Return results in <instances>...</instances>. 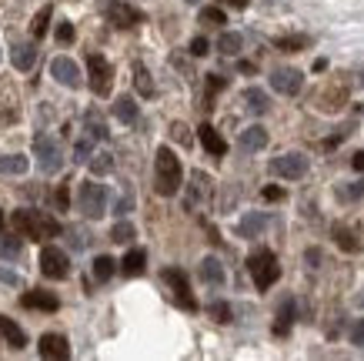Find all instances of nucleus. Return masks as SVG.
Wrapping results in <instances>:
<instances>
[{
  "label": "nucleus",
  "instance_id": "423d86ee",
  "mask_svg": "<svg viewBox=\"0 0 364 361\" xmlns=\"http://www.w3.org/2000/svg\"><path fill=\"white\" fill-rule=\"evenodd\" d=\"M100 11H104V17H107L114 27H121V31L137 27V23L144 21V14L137 11V7H131V4H124V0H100Z\"/></svg>",
  "mask_w": 364,
  "mask_h": 361
},
{
  "label": "nucleus",
  "instance_id": "393cba45",
  "mask_svg": "<svg viewBox=\"0 0 364 361\" xmlns=\"http://www.w3.org/2000/svg\"><path fill=\"white\" fill-rule=\"evenodd\" d=\"M11 57H14V67H17V70H31V67L37 64V47L33 44H17Z\"/></svg>",
  "mask_w": 364,
  "mask_h": 361
},
{
  "label": "nucleus",
  "instance_id": "7ed1b4c3",
  "mask_svg": "<svg viewBox=\"0 0 364 361\" xmlns=\"http://www.w3.org/2000/svg\"><path fill=\"white\" fill-rule=\"evenodd\" d=\"M247 271H251V278H254V285H257V291H267V288H271L277 278H281V264H277V254L267 251V248L254 251L251 258H247Z\"/></svg>",
  "mask_w": 364,
  "mask_h": 361
},
{
  "label": "nucleus",
  "instance_id": "6e6552de",
  "mask_svg": "<svg viewBox=\"0 0 364 361\" xmlns=\"http://www.w3.org/2000/svg\"><path fill=\"white\" fill-rule=\"evenodd\" d=\"M161 278H164L167 285H171V291H174V301H177V305L184 308V311H198V301H194V295H191L188 274L177 271V268H167Z\"/></svg>",
  "mask_w": 364,
  "mask_h": 361
},
{
  "label": "nucleus",
  "instance_id": "f03ea898",
  "mask_svg": "<svg viewBox=\"0 0 364 361\" xmlns=\"http://www.w3.org/2000/svg\"><path fill=\"white\" fill-rule=\"evenodd\" d=\"M154 174H157V194L174 197L181 191V181H184V171H181V161L171 147H161L154 161Z\"/></svg>",
  "mask_w": 364,
  "mask_h": 361
},
{
  "label": "nucleus",
  "instance_id": "5fc2aeb1",
  "mask_svg": "<svg viewBox=\"0 0 364 361\" xmlns=\"http://www.w3.org/2000/svg\"><path fill=\"white\" fill-rule=\"evenodd\" d=\"M188 4H198V0H188Z\"/></svg>",
  "mask_w": 364,
  "mask_h": 361
},
{
  "label": "nucleus",
  "instance_id": "864d4df0",
  "mask_svg": "<svg viewBox=\"0 0 364 361\" xmlns=\"http://www.w3.org/2000/svg\"><path fill=\"white\" fill-rule=\"evenodd\" d=\"M358 305H364V295H361V298H358Z\"/></svg>",
  "mask_w": 364,
  "mask_h": 361
},
{
  "label": "nucleus",
  "instance_id": "a19ab883",
  "mask_svg": "<svg viewBox=\"0 0 364 361\" xmlns=\"http://www.w3.org/2000/svg\"><path fill=\"white\" fill-rule=\"evenodd\" d=\"M57 41H60V44H70V41H74V23H67V21L57 23Z\"/></svg>",
  "mask_w": 364,
  "mask_h": 361
},
{
  "label": "nucleus",
  "instance_id": "603ef678",
  "mask_svg": "<svg viewBox=\"0 0 364 361\" xmlns=\"http://www.w3.org/2000/svg\"><path fill=\"white\" fill-rule=\"evenodd\" d=\"M0 228H4V211H0Z\"/></svg>",
  "mask_w": 364,
  "mask_h": 361
},
{
  "label": "nucleus",
  "instance_id": "aec40b11",
  "mask_svg": "<svg viewBox=\"0 0 364 361\" xmlns=\"http://www.w3.org/2000/svg\"><path fill=\"white\" fill-rule=\"evenodd\" d=\"M244 108H247V114L261 117V114H267L271 100H267V94L261 88H247V90H244Z\"/></svg>",
  "mask_w": 364,
  "mask_h": 361
},
{
  "label": "nucleus",
  "instance_id": "4be33fe9",
  "mask_svg": "<svg viewBox=\"0 0 364 361\" xmlns=\"http://www.w3.org/2000/svg\"><path fill=\"white\" fill-rule=\"evenodd\" d=\"M264 228H267L264 214H244L241 224H237V234H241V238H261Z\"/></svg>",
  "mask_w": 364,
  "mask_h": 361
},
{
  "label": "nucleus",
  "instance_id": "2eb2a0df",
  "mask_svg": "<svg viewBox=\"0 0 364 361\" xmlns=\"http://www.w3.org/2000/svg\"><path fill=\"white\" fill-rule=\"evenodd\" d=\"M208 197H210V177L204 171H194L191 174V191H188V211L200 208Z\"/></svg>",
  "mask_w": 364,
  "mask_h": 361
},
{
  "label": "nucleus",
  "instance_id": "a18cd8bd",
  "mask_svg": "<svg viewBox=\"0 0 364 361\" xmlns=\"http://www.w3.org/2000/svg\"><path fill=\"white\" fill-rule=\"evenodd\" d=\"M264 197H267V201H281V197H284V191H281V187H264Z\"/></svg>",
  "mask_w": 364,
  "mask_h": 361
},
{
  "label": "nucleus",
  "instance_id": "c85d7f7f",
  "mask_svg": "<svg viewBox=\"0 0 364 361\" xmlns=\"http://www.w3.org/2000/svg\"><path fill=\"white\" fill-rule=\"evenodd\" d=\"M311 41L304 37V33H291V37H277L274 41V47L277 51H287V54H294V51H304Z\"/></svg>",
  "mask_w": 364,
  "mask_h": 361
},
{
  "label": "nucleus",
  "instance_id": "5701e85b",
  "mask_svg": "<svg viewBox=\"0 0 364 361\" xmlns=\"http://www.w3.org/2000/svg\"><path fill=\"white\" fill-rule=\"evenodd\" d=\"M31 161L23 154H0V174H27Z\"/></svg>",
  "mask_w": 364,
  "mask_h": 361
},
{
  "label": "nucleus",
  "instance_id": "a878e982",
  "mask_svg": "<svg viewBox=\"0 0 364 361\" xmlns=\"http://www.w3.org/2000/svg\"><path fill=\"white\" fill-rule=\"evenodd\" d=\"M218 51H221V54H228V57L241 54V51H244V37H241V33H234V31H224L221 37H218Z\"/></svg>",
  "mask_w": 364,
  "mask_h": 361
},
{
  "label": "nucleus",
  "instance_id": "49530a36",
  "mask_svg": "<svg viewBox=\"0 0 364 361\" xmlns=\"http://www.w3.org/2000/svg\"><path fill=\"white\" fill-rule=\"evenodd\" d=\"M54 201H57V208H67V201H70V197H67V191H64V187H57Z\"/></svg>",
  "mask_w": 364,
  "mask_h": 361
},
{
  "label": "nucleus",
  "instance_id": "8fccbe9b",
  "mask_svg": "<svg viewBox=\"0 0 364 361\" xmlns=\"http://www.w3.org/2000/svg\"><path fill=\"white\" fill-rule=\"evenodd\" d=\"M221 4H228V7H237V11H244L251 0H221Z\"/></svg>",
  "mask_w": 364,
  "mask_h": 361
},
{
  "label": "nucleus",
  "instance_id": "f3484780",
  "mask_svg": "<svg viewBox=\"0 0 364 361\" xmlns=\"http://www.w3.org/2000/svg\"><path fill=\"white\" fill-rule=\"evenodd\" d=\"M23 308H37V311H57L60 308V301H57V295H50V291H27V295L21 298Z\"/></svg>",
  "mask_w": 364,
  "mask_h": 361
},
{
  "label": "nucleus",
  "instance_id": "412c9836",
  "mask_svg": "<svg viewBox=\"0 0 364 361\" xmlns=\"http://www.w3.org/2000/svg\"><path fill=\"white\" fill-rule=\"evenodd\" d=\"M144 264H147V251H144V248H131V251L124 254L121 271L127 274V278H137V274H144Z\"/></svg>",
  "mask_w": 364,
  "mask_h": 361
},
{
  "label": "nucleus",
  "instance_id": "3c124183",
  "mask_svg": "<svg viewBox=\"0 0 364 361\" xmlns=\"http://www.w3.org/2000/svg\"><path fill=\"white\" fill-rule=\"evenodd\" d=\"M351 164H354V171H364V151L354 154V161H351Z\"/></svg>",
  "mask_w": 364,
  "mask_h": 361
},
{
  "label": "nucleus",
  "instance_id": "4468645a",
  "mask_svg": "<svg viewBox=\"0 0 364 361\" xmlns=\"http://www.w3.org/2000/svg\"><path fill=\"white\" fill-rule=\"evenodd\" d=\"M37 351H41V358L54 361V358H70V345H67L64 335H57V331H47L44 338H41V345H37Z\"/></svg>",
  "mask_w": 364,
  "mask_h": 361
},
{
  "label": "nucleus",
  "instance_id": "bb28decb",
  "mask_svg": "<svg viewBox=\"0 0 364 361\" xmlns=\"http://www.w3.org/2000/svg\"><path fill=\"white\" fill-rule=\"evenodd\" d=\"M114 117L121 120V124H134V120H137V104H134V98L114 100Z\"/></svg>",
  "mask_w": 364,
  "mask_h": 361
},
{
  "label": "nucleus",
  "instance_id": "58836bf2",
  "mask_svg": "<svg viewBox=\"0 0 364 361\" xmlns=\"http://www.w3.org/2000/svg\"><path fill=\"white\" fill-rule=\"evenodd\" d=\"M361 194H364V184H344V187H338V197H341V201H358Z\"/></svg>",
  "mask_w": 364,
  "mask_h": 361
},
{
  "label": "nucleus",
  "instance_id": "6ab92c4d",
  "mask_svg": "<svg viewBox=\"0 0 364 361\" xmlns=\"http://www.w3.org/2000/svg\"><path fill=\"white\" fill-rule=\"evenodd\" d=\"M0 335H4V341H7L14 351H21L23 345H27V335L21 331V325H17L14 318H4V315H0Z\"/></svg>",
  "mask_w": 364,
  "mask_h": 361
},
{
  "label": "nucleus",
  "instance_id": "cd10ccee",
  "mask_svg": "<svg viewBox=\"0 0 364 361\" xmlns=\"http://www.w3.org/2000/svg\"><path fill=\"white\" fill-rule=\"evenodd\" d=\"M134 88H137V94H144V98H154V80H151V74H147V67L144 64H134Z\"/></svg>",
  "mask_w": 364,
  "mask_h": 361
},
{
  "label": "nucleus",
  "instance_id": "0eeeda50",
  "mask_svg": "<svg viewBox=\"0 0 364 361\" xmlns=\"http://www.w3.org/2000/svg\"><path fill=\"white\" fill-rule=\"evenodd\" d=\"M87 74H90V90H94L97 98H107V94H111V84H114V70H111V64H107V57L90 54Z\"/></svg>",
  "mask_w": 364,
  "mask_h": 361
},
{
  "label": "nucleus",
  "instance_id": "c756f323",
  "mask_svg": "<svg viewBox=\"0 0 364 361\" xmlns=\"http://www.w3.org/2000/svg\"><path fill=\"white\" fill-rule=\"evenodd\" d=\"M114 271H117V261L107 258V254H100L97 261H94V278H97V281H111Z\"/></svg>",
  "mask_w": 364,
  "mask_h": 361
},
{
  "label": "nucleus",
  "instance_id": "de8ad7c7",
  "mask_svg": "<svg viewBox=\"0 0 364 361\" xmlns=\"http://www.w3.org/2000/svg\"><path fill=\"white\" fill-rule=\"evenodd\" d=\"M7 124H14V114H11V110H0V131H4Z\"/></svg>",
  "mask_w": 364,
  "mask_h": 361
},
{
  "label": "nucleus",
  "instance_id": "09e8293b",
  "mask_svg": "<svg viewBox=\"0 0 364 361\" xmlns=\"http://www.w3.org/2000/svg\"><path fill=\"white\" fill-rule=\"evenodd\" d=\"M174 137L177 141H188V127H184V124H174Z\"/></svg>",
  "mask_w": 364,
  "mask_h": 361
},
{
  "label": "nucleus",
  "instance_id": "9d476101",
  "mask_svg": "<svg viewBox=\"0 0 364 361\" xmlns=\"http://www.w3.org/2000/svg\"><path fill=\"white\" fill-rule=\"evenodd\" d=\"M41 271H44L47 278L64 281L67 274H70V258H67V251H60V248H54V244H47L44 251H41Z\"/></svg>",
  "mask_w": 364,
  "mask_h": 361
},
{
  "label": "nucleus",
  "instance_id": "a211bd4d",
  "mask_svg": "<svg viewBox=\"0 0 364 361\" xmlns=\"http://www.w3.org/2000/svg\"><path fill=\"white\" fill-rule=\"evenodd\" d=\"M267 147V131L261 124H251L241 131V151H264Z\"/></svg>",
  "mask_w": 364,
  "mask_h": 361
},
{
  "label": "nucleus",
  "instance_id": "37998d69",
  "mask_svg": "<svg viewBox=\"0 0 364 361\" xmlns=\"http://www.w3.org/2000/svg\"><path fill=\"white\" fill-rule=\"evenodd\" d=\"M351 341L358 345V348H364V318H361V321H358V325L351 328Z\"/></svg>",
  "mask_w": 364,
  "mask_h": 361
},
{
  "label": "nucleus",
  "instance_id": "f8f14e48",
  "mask_svg": "<svg viewBox=\"0 0 364 361\" xmlns=\"http://www.w3.org/2000/svg\"><path fill=\"white\" fill-rule=\"evenodd\" d=\"M331 234H334V241H338V248L348 251V254H354V251H361L364 248V231L358 228V224H344V221H338V224L331 228Z\"/></svg>",
  "mask_w": 364,
  "mask_h": 361
},
{
  "label": "nucleus",
  "instance_id": "79ce46f5",
  "mask_svg": "<svg viewBox=\"0 0 364 361\" xmlns=\"http://www.w3.org/2000/svg\"><path fill=\"white\" fill-rule=\"evenodd\" d=\"M208 51H210V44L204 41V37H194V41H191V54H194V57H204Z\"/></svg>",
  "mask_w": 364,
  "mask_h": 361
},
{
  "label": "nucleus",
  "instance_id": "473e14b6",
  "mask_svg": "<svg viewBox=\"0 0 364 361\" xmlns=\"http://www.w3.org/2000/svg\"><path fill=\"white\" fill-rule=\"evenodd\" d=\"M50 14H54V7H50V4H47V7H41V11H37V17H33V37H44L47 33V23H50Z\"/></svg>",
  "mask_w": 364,
  "mask_h": 361
},
{
  "label": "nucleus",
  "instance_id": "f257e3e1",
  "mask_svg": "<svg viewBox=\"0 0 364 361\" xmlns=\"http://www.w3.org/2000/svg\"><path fill=\"white\" fill-rule=\"evenodd\" d=\"M14 228L31 241H47V238H57V234H60V224H57L50 214H44V211H27V208H21L14 214Z\"/></svg>",
  "mask_w": 364,
  "mask_h": 361
},
{
  "label": "nucleus",
  "instance_id": "e433bc0d",
  "mask_svg": "<svg viewBox=\"0 0 364 361\" xmlns=\"http://www.w3.org/2000/svg\"><path fill=\"white\" fill-rule=\"evenodd\" d=\"M84 120H87V127H90V137H97V141H104V137H107V131H104V120H100L94 110H90Z\"/></svg>",
  "mask_w": 364,
  "mask_h": 361
},
{
  "label": "nucleus",
  "instance_id": "20e7f679",
  "mask_svg": "<svg viewBox=\"0 0 364 361\" xmlns=\"http://www.w3.org/2000/svg\"><path fill=\"white\" fill-rule=\"evenodd\" d=\"M77 211L90 221L104 218V211H107V191H104V184L84 181V184L77 187Z\"/></svg>",
  "mask_w": 364,
  "mask_h": 361
},
{
  "label": "nucleus",
  "instance_id": "39448f33",
  "mask_svg": "<svg viewBox=\"0 0 364 361\" xmlns=\"http://www.w3.org/2000/svg\"><path fill=\"white\" fill-rule=\"evenodd\" d=\"M33 154H37V164H41L44 174H57L64 167V151H60L57 137H50V134H37L33 137Z\"/></svg>",
  "mask_w": 364,
  "mask_h": 361
},
{
  "label": "nucleus",
  "instance_id": "ea45409f",
  "mask_svg": "<svg viewBox=\"0 0 364 361\" xmlns=\"http://www.w3.org/2000/svg\"><path fill=\"white\" fill-rule=\"evenodd\" d=\"M208 311H210V318H214V321H231V308L224 305V301H214Z\"/></svg>",
  "mask_w": 364,
  "mask_h": 361
},
{
  "label": "nucleus",
  "instance_id": "c03bdc74",
  "mask_svg": "<svg viewBox=\"0 0 364 361\" xmlns=\"http://www.w3.org/2000/svg\"><path fill=\"white\" fill-rule=\"evenodd\" d=\"M0 281H4V285H11V288L21 285V278H17L14 271H7V268H0Z\"/></svg>",
  "mask_w": 364,
  "mask_h": 361
},
{
  "label": "nucleus",
  "instance_id": "2f4dec72",
  "mask_svg": "<svg viewBox=\"0 0 364 361\" xmlns=\"http://www.w3.org/2000/svg\"><path fill=\"white\" fill-rule=\"evenodd\" d=\"M87 164H90L94 174H107V171L114 167V157H111V151H97V154H90Z\"/></svg>",
  "mask_w": 364,
  "mask_h": 361
},
{
  "label": "nucleus",
  "instance_id": "ddd939ff",
  "mask_svg": "<svg viewBox=\"0 0 364 361\" xmlns=\"http://www.w3.org/2000/svg\"><path fill=\"white\" fill-rule=\"evenodd\" d=\"M50 77L64 88H80V67L70 57H54L50 61Z\"/></svg>",
  "mask_w": 364,
  "mask_h": 361
},
{
  "label": "nucleus",
  "instance_id": "f704fd0d",
  "mask_svg": "<svg viewBox=\"0 0 364 361\" xmlns=\"http://www.w3.org/2000/svg\"><path fill=\"white\" fill-rule=\"evenodd\" d=\"M200 23H208V27H221V23H228V17H224L221 7H204V11H200Z\"/></svg>",
  "mask_w": 364,
  "mask_h": 361
},
{
  "label": "nucleus",
  "instance_id": "72a5a7b5",
  "mask_svg": "<svg viewBox=\"0 0 364 361\" xmlns=\"http://www.w3.org/2000/svg\"><path fill=\"white\" fill-rule=\"evenodd\" d=\"M94 141H97V137H80V141L74 144V161H80V164L90 161V154H94Z\"/></svg>",
  "mask_w": 364,
  "mask_h": 361
},
{
  "label": "nucleus",
  "instance_id": "9b49d317",
  "mask_svg": "<svg viewBox=\"0 0 364 361\" xmlns=\"http://www.w3.org/2000/svg\"><path fill=\"white\" fill-rule=\"evenodd\" d=\"M271 88H274L277 94H284V98H294V94H301V88H304V74L294 70V67H277L274 74H271Z\"/></svg>",
  "mask_w": 364,
  "mask_h": 361
},
{
  "label": "nucleus",
  "instance_id": "1a4fd4ad",
  "mask_svg": "<svg viewBox=\"0 0 364 361\" xmlns=\"http://www.w3.org/2000/svg\"><path fill=\"white\" fill-rule=\"evenodd\" d=\"M271 174L284 177V181H298V177L308 174V157L304 154H281L271 161Z\"/></svg>",
  "mask_w": 364,
  "mask_h": 361
},
{
  "label": "nucleus",
  "instance_id": "dca6fc26",
  "mask_svg": "<svg viewBox=\"0 0 364 361\" xmlns=\"http://www.w3.org/2000/svg\"><path fill=\"white\" fill-rule=\"evenodd\" d=\"M198 137H200V144H204V151H208L210 157H224V154H228V141H224V137L214 131L210 124H200Z\"/></svg>",
  "mask_w": 364,
  "mask_h": 361
},
{
  "label": "nucleus",
  "instance_id": "b1692460",
  "mask_svg": "<svg viewBox=\"0 0 364 361\" xmlns=\"http://www.w3.org/2000/svg\"><path fill=\"white\" fill-rule=\"evenodd\" d=\"M200 278H204L208 285H224L228 274H224V264L218 261V258H204V261H200Z\"/></svg>",
  "mask_w": 364,
  "mask_h": 361
},
{
  "label": "nucleus",
  "instance_id": "4c0bfd02",
  "mask_svg": "<svg viewBox=\"0 0 364 361\" xmlns=\"http://www.w3.org/2000/svg\"><path fill=\"white\" fill-rule=\"evenodd\" d=\"M21 254V241L17 238H0V258H17Z\"/></svg>",
  "mask_w": 364,
  "mask_h": 361
},
{
  "label": "nucleus",
  "instance_id": "7c9ffc66",
  "mask_svg": "<svg viewBox=\"0 0 364 361\" xmlns=\"http://www.w3.org/2000/svg\"><path fill=\"white\" fill-rule=\"evenodd\" d=\"M291 321H294V301L287 298L284 305H281V315H277L274 331H277V335H287V331H291Z\"/></svg>",
  "mask_w": 364,
  "mask_h": 361
},
{
  "label": "nucleus",
  "instance_id": "c9c22d12",
  "mask_svg": "<svg viewBox=\"0 0 364 361\" xmlns=\"http://www.w3.org/2000/svg\"><path fill=\"white\" fill-rule=\"evenodd\" d=\"M131 238H134V224H127V221H121V224H114L111 241H121V244H127Z\"/></svg>",
  "mask_w": 364,
  "mask_h": 361
}]
</instances>
